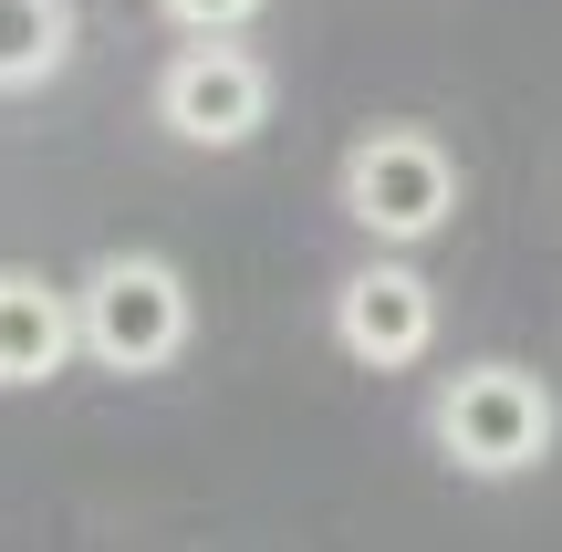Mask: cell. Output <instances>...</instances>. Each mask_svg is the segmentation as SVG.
<instances>
[{
	"label": "cell",
	"mask_w": 562,
	"mask_h": 552,
	"mask_svg": "<svg viewBox=\"0 0 562 552\" xmlns=\"http://www.w3.org/2000/svg\"><path fill=\"white\" fill-rule=\"evenodd\" d=\"M427 428H438V459L459 480H521L552 459L562 407L531 365H459L438 386V407H427Z\"/></svg>",
	"instance_id": "obj_1"
},
{
	"label": "cell",
	"mask_w": 562,
	"mask_h": 552,
	"mask_svg": "<svg viewBox=\"0 0 562 552\" xmlns=\"http://www.w3.org/2000/svg\"><path fill=\"white\" fill-rule=\"evenodd\" d=\"M344 219L385 250H417L459 219V157L427 125H375L344 146Z\"/></svg>",
	"instance_id": "obj_2"
},
{
	"label": "cell",
	"mask_w": 562,
	"mask_h": 552,
	"mask_svg": "<svg viewBox=\"0 0 562 552\" xmlns=\"http://www.w3.org/2000/svg\"><path fill=\"white\" fill-rule=\"evenodd\" d=\"M74 324H83V354L115 375H157L188 354V282L178 261H157V250H104L94 271H83L74 292Z\"/></svg>",
	"instance_id": "obj_3"
},
{
	"label": "cell",
	"mask_w": 562,
	"mask_h": 552,
	"mask_svg": "<svg viewBox=\"0 0 562 552\" xmlns=\"http://www.w3.org/2000/svg\"><path fill=\"white\" fill-rule=\"evenodd\" d=\"M157 115L178 146H199V157H229V146H250L271 125V63L240 53L229 32H199L178 63L157 74Z\"/></svg>",
	"instance_id": "obj_4"
},
{
	"label": "cell",
	"mask_w": 562,
	"mask_h": 552,
	"mask_svg": "<svg viewBox=\"0 0 562 552\" xmlns=\"http://www.w3.org/2000/svg\"><path fill=\"white\" fill-rule=\"evenodd\" d=\"M334 345L355 354V365H375V375L417 365V354L438 345V292H427V271H406V261L344 271L334 282Z\"/></svg>",
	"instance_id": "obj_5"
},
{
	"label": "cell",
	"mask_w": 562,
	"mask_h": 552,
	"mask_svg": "<svg viewBox=\"0 0 562 552\" xmlns=\"http://www.w3.org/2000/svg\"><path fill=\"white\" fill-rule=\"evenodd\" d=\"M74 354H83L74 292L42 271H0V386H53Z\"/></svg>",
	"instance_id": "obj_6"
},
{
	"label": "cell",
	"mask_w": 562,
	"mask_h": 552,
	"mask_svg": "<svg viewBox=\"0 0 562 552\" xmlns=\"http://www.w3.org/2000/svg\"><path fill=\"white\" fill-rule=\"evenodd\" d=\"M74 63V0H0V94H32Z\"/></svg>",
	"instance_id": "obj_7"
},
{
	"label": "cell",
	"mask_w": 562,
	"mask_h": 552,
	"mask_svg": "<svg viewBox=\"0 0 562 552\" xmlns=\"http://www.w3.org/2000/svg\"><path fill=\"white\" fill-rule=\"evenodd\" d=\"M157 11H167V21H178V32H188V42H199V32H240V21H250V11H261V0H157Z\"/></svg>",
	"instance_id": "obj_8"
}]
</instances>
